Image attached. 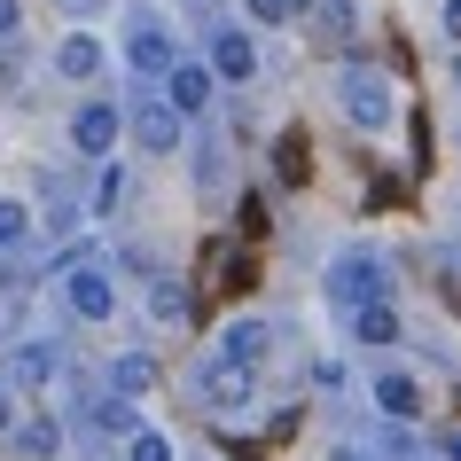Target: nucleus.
I'll use <instances>...</instances> for the list:
<instances>
[{"label": "nucleus", "instance_id": "obj_9", "mask_svg": "<svg viewBox=\"0 0 461 461\" xmlns=\"http://www.w3.org/2000/svg\"><path fill=\"white\" fill-rule=\"evenodd\" d=\"M172 55H180V48H172V32L157 24V16H133V24H125V71H133V78H157Z\"/></svg>", "mask_w": 461, "mask_h": 461}, {"label": "nucleus", "instance_id": "obj_32", "mask_svg": "<svg viewBox=\"0 0 461 461\" xmlns=\"http://www.w3.org/2000/svg\"><path fill=\"white\" fill-rule=\"evenodd\" d=\"M0 274H8V250H0Z\"/></svg>", "mask_w": 461, "mask_h": 461}, {"label": "nucleus", "instance_id": "obj_29", "mask_svg": "<svg viewBox=\"0 0 461 461\" xmlns=\"http://www.w3.org/2000/svg\"><path fill=\"white\" fill-rule=\"evenodd\" d=\"M446 461H461V430H454V438H446Z\"/></svg>", "mask_w": 461, "mask_h": 461}, {"label": "nucleus", "instance_id": "obj_21", "mask_svg": "<svg viewBox=\"0 0 461 461\" xmlns=\"http://www.w3.org/2000/svg\"><path fill=\"white\" fill-rule=\"evenodd\" d=\"M32 235V203H16V195H0V250H16Z\"/></svg>", "mask_w": 461, "mask_h": 461}, {"label": "nucleus", "instance_id": "obj_25", "mask_svg": "<svg viewBox=\"0 0 461 461\" xmlns=\"http://www.w3.org/2000/svg\"><path fill=\"white\" fill-rule=\"evenodd\" d=\"M16 32H24V8H16V0H0V40H16Z\"/></svg>", "mask_w": 461, "mask_h": 461}, {"label": "nucleus", "instance_id": "obj_11", "mask_svg": "<svg viewBox=\"0 0 461 461\" xmlns=\"http://www.w3.org/2000/svg\"><path fill=\"white\" fill-rule=\"evenodd\" d=\"M305 8H313V40L321 48H352V40H360V8H352V0H305Z\"/></svg>", "mask_w": 461, "mask_h": 461}, {"label": "nucleus", "instance_id": "obj_1", "mask_svg": "<svg viewBox=\"0 0 461 461\" xmlns=\"http://www.w3.org/2000/svg\"><path fill=\"white\" fill-rule=\"evenodd\" d=\"M329 297H337V313L391 297V267H384V250H367V243L337 250V258H329Z\"/></svg>", "mask_w": 461, "mask_h": 461}, {"label": "nucleus", "instance_id": "obj_15", "mask_svg": "<svg viewBox=\"0 0 461 461\" xmlns=\"http://www.w3.org/2000/svg\"><path fill=\"white\" fill-rule=\"evenodd\" d=\"M110 391H118V399H149V391H157V360H149V352H118V360H110Z\"/></svg>", "mask_w": 461, "mask_h": 461}, {"label": "nucleus", "instance_id": "obj_30", "mask_svg": "<svg viewBox=\"0 0 461 461\" xmlns=\"http://www.w3.org/2000/svg\"><path fill=\"white\" fill-rule=\"evenodd\" d=\"M329 461H360V454H352V446H337V454H329Z\"/></svg>", "mask_w": 461, "mask_h": 461}, {"label": "nucleus", "instance_id": "obj_26", "mask_svg": "<svg viewBox=\"0 0 461 461\" xmlns=\"http://www.w3.org/2000/svg\"><path fill=\"white\" fill-rule=\"evenodd\" d=\"M438 24H446V40L461 48V0H446V16H438Z\"/></svg>", "mask_w": 461, "mask_h": 461}, {"label": "nucleus", "instance_id": "obj_3", "mask_svg": "<svg viewBox=\"0 0 461 461\" xmlns=\"http://www.w3.org/2000/svg\"><path fill=\"white\" fill-rule=\"evenodd\" d=\"M125 133H133L141 157H172V149L188 141V118H180L165 95H141V102H125Z\"/></svg>", "mask_w": 461, "mask_h": 461}, {"label": "nucleus", "instance_id": "obj_22", "mask_svg": "<svg viewBox=\"0 0 461 461\" xmlns=\"http://www.w3.org/2000/svg\"><path fill=\"white\" fill-rule=\"evenodd\" d=\"M235 227H243L250 243H258V235H267V227H274V212H267V195H258V188H250L243 203H235Z\"/></svg>", "mask_w": 461, "mask_h": 461}, {"label": "nucleus", "instance_id": "obj_16", "mask_svg": "<svg viewBox=\"0 0 461 461\" xmlns=\"http://www.w3.org/2000/svg\"><path fill=\"white\" fill-rule=\"evenodd\" d=\"M55 71H63V78H78V86H86V78H102V40L71 32V40L55 48Z\"/></svg>", "mask_w": 461, "mask_h": 461}, {"label": "nucleus", "instance_id": "obj_7", "mask_svg": "<svg viewBox=\"0 0 461 461\" xmlns=\"http://www.w3.org/2000/svg\"><path fill=\"white\" fill-rule=\"evenodd\" d=\"M203 63H212L219 86H250L258 78V48H250L243 24H212V48H203Z\"/></svg>", "mask_w": 461, "mask_h": 461}, {"label": "nucleus", "instance_id": "obj_20", "mask_svg": "<svg viewBox=\"0 0 461 461\" xmlns=\"http://www.w3.org/2000/svg\"><path fill=\"white\" fill-rule=\"evenodd\" d=\"M125 461H172V438L149 430V422H133V430H125Z\"/></svg>", "mask_w": 461, "mask_h": 461}, {"label": "nucleus", "instance_id": "obj_2", "mask_svg": "<svg viewBox=\"0 0 461 461\" xmlns=\"http://www.w3.org/2000/svg\"><path fill=\"white\" fill-rule=\"evenodd\" d=\"M337 110L360 125V133H384L399 102H391V78L375 71V63H344V71H337Z\"/></svg>", "mask_w": 461, "mask_h": 461}, {"label": "nucleus", "instance_id": "obj_28", "mask_svg": "<svg viewBox=\"0 0 461 461\" xmlns=\"http://www.w3.org/2000/svg\"><path fill=\"white\" fill-rule=\"evenodd\" d=\"M55 8H71V16H95L102 0H55Z\"/></svg>", "mask_w": 461, "mask_h": 461}, {"label": "nucleus", "instance_id": "obj_5", "mask_svg": "<svg viewBox=\"0 0 461 461\" xmlns=\"http://www.w3.org/2000/svg\"><path fill=\"white\" fill-rule=\"evenodd\" d=\"M63 305H71L78 321H110V313H118V282H110V267L71 258V274H63Z\"/></svg>", "mask_w": 461, "mask_h": 461}, {"label": "nucleus", "instance_id": "obj_31", "mask_svg": "<svg viewBox=\"0 0 461 461\" xmlns=\"http://www.w3.org/2000/svg\"><path fill=\"white\" fill-rule=\"evenodd\" d=\"M454 86H461V55H454Z\"/></svg>", "mask_w": 461, "mask_h": 461}, {"label": "nucleus", "instance_id": "obj_12", "mask_svg": "<svg viewBox=\"0 0 461 461\" xmlns=\"http://www.w3.org/2000/svg\"><path fill=\"white\" fill-rule=\"evenodd\" d=\"M267 344H274V321H227V337H219V352H227V360H243V367H258L267 360Z\"/></svg>", "mask_w": 461, "mask_h": 461}, {"label": "nucleus", "instance_id": "obj_6", "mask_svg": "<svg viewBox=\"0 0 461 461\" xmlns=\"http://www.w3.org/2000/svg\"><path fill=\"white\" fill-rule=\"evenodd\" d=\"M195 399H203V407H250V399H258V367L219 352V360L195 367Z\"/></svg>", "mask_w": 461, "mask_h": 461}, {"label": "nucleus", "instance_id": "obj_19", "mask_svg": "<svg viewBox=\"0 0 461 461\" xmlns=\"http://www.w3.org/2000/svg\"><path fill=\"white\" fill-rule=\"evenodd\" d=\"M125 165H110V157H102V172H95V219H118L125 212Z\"/></svg>", "mask_w": 461, "mask_h": 461}, {"label": "nucleus", "instance_id": "obj_18", "mask_svg": "<svg viewBox=\"0 0 461 461\" xmlns=\"http://www.w3.org/2000/svg\"><path fill=\"white\" fill-rule=\"evenodd\" d=\"M8 438H16V454H32V461H48V454H63V422H8Z\"/></svg>", "mask_w": 461, "mask_h": 461}, {"label": "nucleus", "instance_id": "obj_24", "mask_svg": "<svg viewBox=\"0 0 461 461\" xmlns=\"http://www.w3.org/2000/svg\"><path fill=\"white\" fill-rule=\"evenodd\" d=\"M243 16H250V24H290L297 0H243Z\"/></svg>", "mask_w": 461, "mask_h": 461}, {"label": "nucleus", "instance_id": "obj_13", "mask_svg": "<svg viewBox=\"0 0 461 461\" xmlns=\"http://www.w3.org/2000/svg\"><path fill=\"white\" fill-rule=\"evenodd\" d=\"M48 375H55V352H48V344H16L8 367H0V384H8V391H40Z\"/></svg>", "mask_w": 461, "mask_h": 461}, {"label": "nucleus", "instance_id": "obj_4", "mask_svg": "<svg viewBox=\"0 0 461 461\" xmlns=\"http://www.w3.org/2000/svg\"><path fill=\"white\" fill-rule=\"evenodd\" d=\"M157 86H165V102L180 110V118H203V110H212V95H219L212 63H195V55H172L165 71H157Z\"/></svg>", "mask_w": 461, "mask_h": 461}, {"label": "nucleus", "instance_id": "obj_33", "mask_svg": "<svg viewBox=\"0 0 461 461\" xmlns=\"http://www.w3.org/2000/svg\"><path fill=\"white\" fill-rule=\"evenodd\" d=\"M297 8H305V0H297Z\"/></svg>", "mask_w": 461, "mask_h": 461}, {"label": "nucleus", "instance_id": "obj_23", "mask_svg": "<svg viewBox=\"0 0 461 461\" xmlns=\"http://www.w3.org/2000/svg\"><path fill=\"white\" fill-rule=\"evenodd\" d=\"M274 165H282V180H305V133H282V157H274Z\"/></svg>", "mask_w": 461, "mask_h": 461}, {"label": "nucleus", "instance_id": "obj_27", "mask_svg": "<svg viewBox=\"0 0 461 461\" xmlns=\"http://www.w3.org/2000/svg\"><path fill=\"white\" fill-rule=\"evenodd\" d=\"M8 422H16V391L0 384V438H8Z\"/></svg>", "mask_w": 461, "mask_h": 461}, {"label": "nucleus", "instance_id": "obj_8", "mask_svg": "<svg viewBox=\"0 0 461 461\" xmlns=\"http://www.w3.org/2000/svg\"><path fill=\"white\" fill-rule=\"evenodd\" d=\"M118 141H125V110H118V102H86V110L71 118V149H78V157H95V165H102Z\"/></svg>", "mask_w": 461, "mask_h": 461}, {"label": "nucleus", "instance_id": "obj_10", "mask_svg": "<svg viewBox=\"0 0 461 461\" xmlns=\"http://www.w3.org/2000/svg\"><path fill=\"white\" fill-rule=\"evenodd\" d=\"M149 321H157V329H180V321H195V290L180 282V274H149Z\"/></svg>", "mask_w": 461, "mask_h": 461}, {"label": "nucleus", "instance_id": "obj_14", "mask_svg": "<svg viewBox=\"0 0 461 461\" xmlns=\"http://www.w3.org/2000/svg\"><path fill=\"white\" fill-rule=\"evenodd\" d=\"M352 337L367 344V352H375V344H399V305H391V297H375V305H352Z\"/></svg>", "mask_w": 461, "mask_h": 461}, {"label": "nucleus", "instance_id": "obj_17", "mask_svg": "<svg viewBox=\"0 0 461 461\" xmlns=\"http://www.w3.org/2000/svg\"><path fill=\"white\" fill-rule=\"evenodd\" d=\"M375 407H384L391 422H414V414H422V384H414V375H375Z\"/></svg>", "mask_w": 461, "mask_h": 461}]
</instances>
